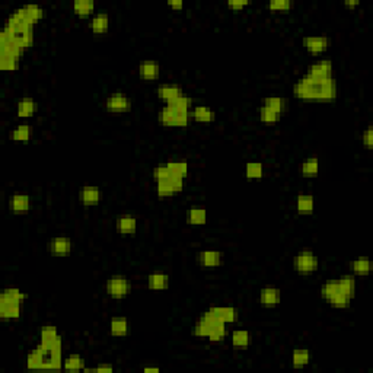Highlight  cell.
Returning <instances> with one entry per match:
<instances>
[{"label":"cell","instance_id":"cell-1","mask_svg":"<svg viewBox=\"0 0 373 373\" xmlns=\"http://www.w3.org/2000/svg\"><path fill=\"white\" fill-rule=\"evenodd\" d=\"M338 94L334 77L315 79L305 75L293 85V95L305 101H334Z\"/></svg>","mask_w":373,"mask_h":373},{"label":"cell","instance_id":"cell-2","mask_svg":"<svg viewBox=\"0 0 373 373\" xmlns=\"http://www.w3.org/2000/svg\"><path fill=\"white\" fill-rule=\"evenodd\" d=\"M194 335L199 338H209L213 343L222 341L226 337V324L207 309L194 325Z\"/></svg>","mask_w":373,"mask_h":373},{"label":"cell","instance_id":"cell-3","mask_svg":"<svg viewBox=\"0 0 373 373\" xmlns=\"http://www.w3.org/2000/svg\"><path fill=\"white\" fill-rule=\"evenodd\" d=\"M28 299V295L18 287H8L0 295V318L5 321L18 319L20 316V302Z\"/></svg>","mask_w":373,"mask_h":373},{"label":"cell","instance_id":"cell-4","mask_svg":"<svg viewBox=\"0 0 373 373\" xmlns=\"http://www.w3.org/2000/svg\"><path fill=\"white\" fill-rule=\"evenodd\" d=\"M192 111H178L175 108L165 105L158 114V120L166 127H185L192 120Z\"/></svg>","mask_w":373,"mask_h":373},{"label":"cell","instance_id":"cell-5","mask_svg":"<svg viewBox=\"0 0 373 373\" xmlns=\"http://www.w3.org/2000/svg\"><path fill=\"white\" fill-rule=\"evenodd\" d=\"M318 266H319L318 257L315 255V252L309 249L297 252L293 259V267L299 274H312L318 270Z\"/></svg>","mask_w":373,"mask_h":373},{"label":"cell","instance_id":"cell-6","mask_svg":"<svg viewBox=\"0 0 373 373\" xmlns=\"http://www.w3.org/2000/svg\"><path fill=\"white\" fill-rule=\"evenodd\" d=\"M106 293L113 299H123L125 297L130 290H131V284L128 281V278L125 276H111V277L106 280L105 284Z\"/></svg>","mask_w":373,"mask_h":373},{"label":"cell","instance_id":"cell-7","mask_svg":"<svg viewBox=\"0 0 373 373\" xmlns=\"http://www.w3.org/2000/svg\"><path fill=\"white\" fill-rule=\"evenodd\" d=\"M184 185V178L171 175L169 178L158 181V195L159 197H169L182 190Z\"/></svg>","mask_w":373,"mask_h":373},{"label":"cell","instance_id":"cell-8","mask_svg":"<svg viewBox=\"0 0 373 373\" xmlns=\"http://www.w3.org/2000/svg\"><path fill=\"white\" fill-rule=\"evenodd\" d=\"M105 109L109 113H127L131 109V99L123 94H113L105 99Z\"/></svg>","mask_w":373,"mask_h":373},{"label":"cell","instance_id":"cell-9","mask_svg":"<svg viewBox=\"0 0 373 373\" xmlns=\"http://www.w3.org/2000/svg\"><path fill=\"white\" fill-rule=\"evenodd\" d=\"M308 76L315 79H330L333 77V63L331 60H319L308 69Z\"/></svg>","mask_w":373,"mask_h":373},{"label":"cell","instance_id":"cell-10","mask_svg":"<svg viewBox=\"0 0 373 373\" xmlns=\"http://www.w3.org/2000/svg\"><path fill=\"white\" fill-rule=\"evenodd\" d=\"M281 300L280 289L274 286L262 287L259 292V302L264 308H276Z\"/></svg>","mask_w":373,"mask_h":373},{"label":"cell","instance_id":"cell-11","mask_svg":"<svg viewBox=\"0 0 373 373\" xmlns=\"http://www.w3.org/2000/svg\"><path fill=\"white\" fill-rule=\"evenodd\" d=\"M303 46L309 53L312 54H319L324 53L328 47L331 46V39L324 35H316V37H305L303 38Z\"/></svg>","mask_w":373,"mask_h":373},{"label":"cell","instance_id":"cell-12","mask_svg":"<svg viewBox=\"0 0 373 373\" xmlns=\"http://www.w3.org/2000/svg\"><path fill=\"white\" fill-rule=\"evenodd\" d=\"M29 206H31V200H29V195H27V194L16 192V194H13L10 197L9 209L15 214H25V213H28Z\"/></svg>","mask_w":373,"mask_h":373},{"label":"cell","instance_id":"cell-13","mask_svg":"<svg viewBox=\"0 0 373 373\" xmlns=\"http://www.w3.org/2000/svg\"><path fill=\"white\" fill-rule=\"evenodd\" d=\"M48 248H50V252H51V254L61 257V255H67V254L72 252V249H73V242L69 239V238H64V236H57V238L51 239L50 245H48Z\"/></svg>","mask_w":373,"mask_h":373},{"label":"cell","instance_id":"cell-14","mask_svg":"<svg viewBox=\"0 0 373 373\" xmlns=\"http://www.w3.org/2000/svg\"><path fill=\"white\" fill-rule=\"evenodd\" d=\"M197 257H199L200 266H203V267L206 268L219 267L220 264H222V261H223L222 252H219V251H213V249H210V251H209V249H207V251H201Z\"/></svg>","mask_w":373,"mask_h":373},{"label":"cell","instance_id":"cell-15","mask_svg":"<svg viewBox=\"0 0 373 373\" xmlns=\"http://www.w3.org/2000/svg\"><path fill=\"white\" fill-rule=\"evenodd\" d=\"M79 197L85 206H96L101 201V190L95 185H85L79 192Z\"/></svg>","mask_w":373,"mask_h":373},{"label":"cell","instance_id":"cell-16","mask_svg":"<svg viewBox=\"0 0 373 373\" xmlns=\"http://www.w3.org/2000/svg\"><path fill=\"white\" fill-rule=\"evenodd\" d=\"M159 73H161V67L155 60H144L139 66V75L144 80H155L159 77Z\"/></svg>","mask_w":373,"mask_h":373},{"label":"cell","instance_id":"cell-17","mask_svg":"<svg viewBox=\"0 0 373 373\" xmlns=\"http://www.w3.org/2000/svg\"><path fill=\"white\" fill-rule=\"evenodd\" d=\"M210 311L219 318L220 321H223L225 324H232V322H236V321L239 319V312H238V309H235V308L214 306L210 308Z\"/></svg>","mask_w":373,"mask_h":373},{"label":"cell","instance_id":"cell-18","mask_svg":"<svg viewBox=\"0 0 373 373\" xmlns=\"http://www.w3.org/2000/svg\"><path fill=\"white\" fill-rule=\"evenodd\" d=\"M109 27V16L105 12H98L89 20V28L95 34H105Z\"/></svg>","mask_w":373,"mask_h":373},{"label":"cell","instance_id":"cell-19","mask_svg":"<svg viewBox=\"0 0 373 373\" xmlns=\"http://www.w3.org/2000/svg\"><path fill=\"white\" fill-rule=\"evenodd\" d=\"M156 92H158V96L161 99H163L165 102H169V101H172L175 98L182 95L181 86H178L175 83H163V85H159Z\"/></svg>","mask_w":373,"mask_h":373},{"label":"cell","instance_id":"cell-20","mask_svg":"<svg viewBox=\"0 0 373 373\" xmlns=\"http://www.w3.org/2000/svg\"><path fill=\"white\" fill-rule=\"evenodd\" d=\"M117 229L123 235H133L137 230V219L131 214H124L117 219Z\"/></svg>","mask_w":373,"mask_h":373},{"label":"cell","instance_id":"cell-21","mask_svg":"<svg viewBox=\"0 0 373 373\" xmlns=\"http://www.w3.org/2000/svg\"><path fill=\"white\" fill-rule=\"evenodd\" d=\"M109 331L114 337H125L130 333V324L124 316H114L109 322Z\"/></svg>","mask_w":373,"mask_h":373},{"label":"cell","instance_id":"cell-22","mask_svg":"<svg viewBox=\"0 0 373 373\" xmlns=\"http://www.w3.org/2000/svg\"><path fill=\"white\" fill-rule=\"evenodd\" d=\"M147 286L150 290H166L169 287V276L165 273H153L147 277Z\"/></svg>","mask_w":373,"mask_h":373},{"label":"cell","instance_id":"cell-23","mask_svg":"<svg viewBox=\"0 0 373 373\" xmlns=\"http://www.w3.org/2000/svg\"><path fill=\"white\" fill-rule=\"evenodd\" d=\"M37 111V102L32 98H22L16 104V113L20 118H29Z\"/></svg>","mask_w":373,"mask_h":373},{"label":"cell","instance_id":"cell-24","mask_svg":"<svg viewBox=\"0 0 373 373\" xmlns=\"http://www.w3.org/2000/svg\"><path fill=\"white\" fill-rule=\"evenodd\" d=\"M192 120L200 123H211L216 118V113L206 105H197L192 108Z\"/></svg>","mask_w":373,"mask_h":373},{"label":"cell","instance_id":"cell-25","mask_svg":"<svg viewBox=\"0 0 373 373\" xmlns=\"http://www.w3.org/2000/svg\"><path fill=\"white\" fill-rule=\"evenodd\" d=\"M315 207V201L311 194H299L296 200V209L299 214H311Z\"/></svg>","mask_w":373,"mask_h":373},{"label":"cell","instance_id":"cell-26","mask_svg":"<svg viewBox=\"0 0 373 373\" xmlns=\"http://www.w3.org/2000/svg\"><path fill=\"white\" fill-rule=\"evenodd\" d=\"M338 283V287L340 290L345 293L348 297L353 299L354 295H356V278H354L353 274H344L341 277L337 280Z\"/></svg>","mask_w":373,"mask_h":373},{"label":"cell","instance_id":"cell-27","mask_svg":"<svg viewBox=\"0 0 373 373\" xmlns=\"http://www.w3.org/2000/svg\"><path fill=\"white\" fill-rule=\"evenodd\" d=\"M319 172V159L312 156V158H308L305 159L302 165H300V173L303 177H308V178H312V177H316Z\"/></svg>","mask_w":373,"mask_h":373},{"label":"cell","instance_id":"cell-28","mask_svg":"<svg viewBox=\"0 0 373 373\" xmlns=\"http://www.w3.org/2000/svg\"><path fill=\"white\" fill-rule=\"evenodd\" d=\"M230 341L232 345L236 348H247L251 343V335L245 330H236L230 335Z\"/></svg>","mask_w":373,"mask_h":373},{"label":"cell","instance_id":"cell-29","mask_svg":"<svg viewBox=\"0 0 373 373\" xmlns=\"http://www.w3.org/2000/svg\"><path fill=\"white\" fill-rule=\"evenodd\" d=\"M311 362V353L306 348H296L293 354H292V364L295 369H300L305 367Z\"/></svg>","mask_w":373,"mask_h":373},{"label":"cell","instance_id":"cell-30","mask_svg":"<svg viewBox=\"0 0 373 373\" xmlns=\"http://www.w3.org/2000/svg\"><path fill=\"white\" fill-rule=\"evenodd\" d=\"M207 220V211L201 206H192L188 210V222L191 225H204Z\"/></svg>","mask_w":373,"mask_h":373},{"label":"cell","instance_id":"cell-31","mask_svg":"<svg viewBox=\"0 0 373 373\" xmlns=\"http://www.w3.org/2000/svg\"><path fill=\"white\" fill-rule=\"evenodd\" d=\"M63 367L66 370L80 372V370H85V360L79 354H72L63 360Z\"/></svg>","mask_w":373,"mask_h":373},{"label":"cell","instance_id":"cell-32","mask_svg":"<svg viewBox=\"0 0 373 373\" xmlns=\"http://www.w3.org/2000/svg\"><path fill=\"white\" fill-rule=\"evenodd\" d=\"M264 106H267L270 109L276 111L277 114H283L284 111L287 109V101L284 98H278V96H270V98H266L264 99Z\"/></svg>","mask_w":373,"mask_h":373},{"label":"cell","instance_id":"cell-33","mask_svg":"<svg viewBox=\"0 0 373 373\" xmlns=\"http://www.w3.org/2000/svg\"><path fill=\"white\" fill-rule=\"evenodd\" d=\"M31 127L28 124H19L16 128H13V131L10 133L12 140L19 142V143H27L31 139Z\"/></svg>","mask_w":373,"mask_h":373},{"label":"cell","instance_id":"cell-34","mask_svg":"<svg viewBox=\"0 0 373 373\" xmlns=\"http://www.w3.org/2000/svg\"><path fill=\"white\" fill-rule=\"evenodd\" d=\"M165 105L171 106V108H175V109H178V111H192V99L190 96H185V95H181L178 96V98H175L172 101H169V102H166Z\"/></svg>","mask_w":373,"mask_h":373},{"label":"cell","instance_id":"cell-35","mask_svg":"<svg viewBox=\"0 0 373 373\" xmlns=\"http://www.w3.org/2000/svg\"><path fill=\"white\" fill-rule=\"evenodd\" d=\"M73 9L77 15L87 16V15H92V12L95 10V3L92 0H75Z\"/></svg>","mask_w":373,"mask_h":373},{"label":"cell","instance_id":"cell-36","mask_svg":"<svg viewBox=\"0 0 373 373\" xmlns=\"http://www.w3.org/2000/svg\"><path fill=\"white\" fill-rule=\"evenodd\" d=\"M166 166H168L171 175H175V177L185 178V175L188 173V163L185 161H171V162L166 163Z\"/></svg>","mask_w":373,"mask_h":373},{"label":"cell","instance_id":"cell-37","mask_svg":"<svg viewBox=\"0 0 373 373\" xmlns=\"http://www.w3.org/2000/svg\"><path fill=\"white\" fill-rule=\"evenodd\" d=\"M264 166L261 162H248L245 166V177L248 180H259L262 178Z\"/></svg>","mask_w":373,"mask_h":373},{"label":"cell","instance_id":"cell-38","mask_svg":"<svg viewBox=\"0 0 373 373\" xmlns=\"http://www.w3.org/2000/svg\"><path fill=\"white\" fill-rule=\"evenodd\" d=\"M19 9L20 12H22L29 20H32L34 24H35L38 19H41L42 15H44V12H42V9L39 8L38 5H25V6L19 8Z\"/></svg>","mask_w":373,"mask_h":373},{"label":"cell","instance_id":"cell-39","mask_svg":"<svg viewBox=\"0 0 373 373\" xmlns=\"http://www.w3.org/2000/svg\"><path fill=\"white\" fill-rule=\"evenodd\" d=\"M352 268H353L354 274H357V276H366V274L370 273L372 262H370L367 258H359L356 259V261H353Z\"/></svg>","mask_w":373,"mask_h":373},{"label":"cell","instance_id":"cell-40","mask_svg":"<svg viewBox=\"0 0 373 373\" xmlns=\"http://www.w3.org/2000/svg\"><path fill=\"white\" fill-rule=\"evenodd\" d=\"M39 337H41V343H44V344H51L53 341H56L58 337V333H57V328L53 325H46L42 326V330H41V333H39Z\"/></svg>","mask_w":373,"mask_h":373},{"label":"cell","instance_id":"cell-41","mask_svg":"<svg viewBox=\"0 0 373 373\" xmlns=\"http://www.w3.org/2000/svg\"><path fill=\"white\" fill-rule=\"evenodd\" d=\"M331 303V306L337 308V309H344V308L350 306V302H352V297H348L345 293H343L341 290L338 293H335L334 296L328 300Z\"/></svg>","mask_w":373,"mask_h":373},{"label":"cell","instance_id":"cell-42","mask_svg":"<svg viewBox=\"0 0 373 373\" xmlns=\"http://www.w3.org/2000/svg\"><path fill=\"white\" fill-rule=\"evenodd\" d=\"M338 292H340L338 283H337V280H333V281H328V283L322 284V287H321V297L325 299V300H330Z\"/></svg>","mask_w":373,"mask_h":373},{"label":"cell","instance_id":"cell-43","mask_svg":"<svg viewBox=\"0 0 373 373\" xmlns=\"http://www.w3.org/2000/svg\"><path fill=\"white\" fill-rule=\"evenodd\" d=\"M19 58L13 56H0V69L3 72H13L18 69Z\"/></svg>","mask_w":373,"mask_h":373},{"label":"cell","instance_id":"cell-44","mask_svg":"<svg viewBox=\"0 0 373 373\" xmlns=\"http://www.w3.org/2000/svg\"><path fill=\"white\" fill-rule=\"evenodd\" d=\"M259 118L262 123H267V124H273V123H277L278 118H280V114H277L276 111L270 109L267 106H261L259 108Z\"/></svg>","mask_w":373,"mask_h":373},{"label":"cell","instance_id":"cell-45","mask_svg":"<svg viewBox=\"0 0 373 373\" xmlns=\"http://www.w3.org/2000/svg\"><path fill=\"white\" fill-rule=\"evenodd\" d=\"M27 366L29 369H42V359H41V356L37 350H34L32 353L28 354Z\"/></svg>","mask_w":373,"mask_h":373},{"label":"cell","instance_id":"cell-46","mask_svg":"<svg viewBox=\"0 0 373 373\" xmlns=\"http://www.w3.org/2000/svg\"><path fill=\"white\" fill-rule=\"evenodd\" d=\"M268 8L271 10H289L293 8V2H290V0H271L268 3Z\"/></svg>","mask_w":373,"mask_h":373},{"label":"cell","instance_id":"cell-47","mask_svg":"<svg viewBox=\"0 0 373 373\" xmlns=\"http://www.w3.org/2000/svg\"><path fill=\"white\" fill-rule=\"evenodd\" d=\"M153 178L158 181H162V180H166V178H169L171 177V172H169V169H168V166L165 165H161V166H156L153 169Z\"/></svg>","mask_w":373,"mask_h":373},{"label":"cell","instance_id":"cell-48","mask_svg":"<svg viewBox=\"0 0 373 373\" xmlns=\"http://www.w3.org/2000/svg\"><path fill=\"white\" fill-rule=\"evenodd\" d=\"M363 137V143L367 149H372V127H367L362 134Z\"/></svg>","mask_w":373,"mask_h":373},{"label":"cell","instance_id":"cell-49","mask_svg":"<svg viewBox=\"0 0 373 373\" xmlns=\"http://www.w3.org/2000/svg\"><path fill=\"white\" fill-rule=\"evenodd\" d=\"M248 3H249L248 0H229V2H228V6H229L230 9L239 10L242 9V8H245Z\"/></svg>","mask_w":373,"mask_h":373},{"label":"cell","instance_id":"cell-50","mask_svg":"<svg viewBox=\"0 0 373 373\" xmlns=\"http://www.w3.org/2000/svg\"><path fill=\"white\" fill-rule=\"evenodd\" d=\"M168 3H169V6H172L173 9H182V6H184L182 0H169Z\"/></svg>","mask_w":373,"mask_h":373},{"label":"cell","instance_id":"cell-51","mask_svg":"<svg viewBox=\"0 0 373 373\" xmlns=\"http://www.w3.org/2000/svg\"><path fill=\"white\" fill-rule=\"evenodd\" d=\"M96 372H113L114 369H113V366H104V364H101V366H98L95 369Z\"/></svg>","mask_w":373,"mask_h":373},{"label":"cell","instance_id":"cell-52","mask_svg":"<svg viewBox=\"0 0 373 373\" xmlns=\"http://www.w3.org/2000/svg\"><path fill=\"white\" fill-rule=\"evenodd\" d=\"M345 6H357L359 5V0H345Z\"/></svg>","mask_w":373,"mask_h":373}]
</instances>
